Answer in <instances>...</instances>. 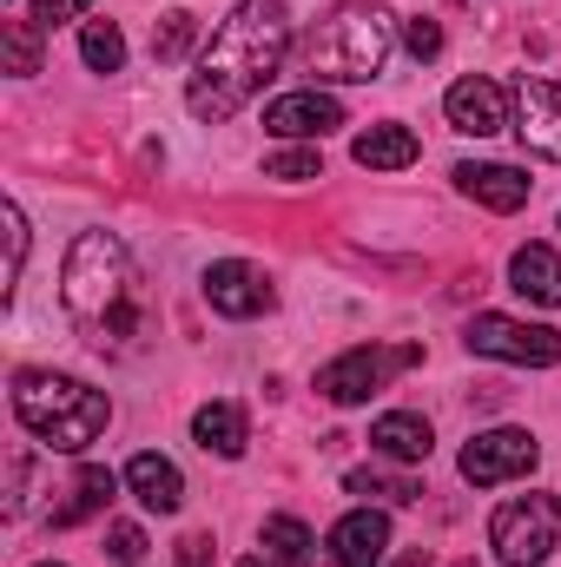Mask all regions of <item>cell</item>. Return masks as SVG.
I'll use <instances>...</instances> for the list:
<instances>
[{"mask_svg": "<svg viewBox=\"0 0 561 567\" xmlns=\"http://www.w3.org/2000/svg\"><path fill=\"white\" fill-rule=\"evenodd\" d=\"M284 53H290V7L284 0H238L218 20V33L205 40L198 73L185 80L192 120L225 126L232 113H245L265 93V80L284 66Z\"/></svg>", "mask_w": 561, "mask_h": 567, "instance_id": "obj_1", "label": "cell"}, {"mask_svg": "<svg viewBox=\"0 0 561 567\" xmlns=\"http://www.w3.org/2000/svg\"><path fill=\"white\" fill-rule=\"evenodd\" d=\"M60 303H67V323L80 330V343H93L100 357H133L145 343V330H152L133 251L113 231H80L73 238L67 271H60Z\"/></svg>", "mask_w": 561, "mask_h": 567, "instance_id": "obj_2", "label": "cell"}, {"mask_svg": "<svg viewBox=\"0 0 561 567\" xmlns=\"http://www.w3.org/2000/svg\"><path fill=\"white\" fill-rule=\"evenodd\" d=\"M13 423L27 429V435H40L47 449H60V455H80V449H93L106 435L113 403H106V390H93L80 377L20 370L13 377Z\"/></svg>", "mask_w": 561, "mask_h": 567, "instance_id": "obj_3", "label": "cell"}, {"mask_svg": "<svg viewBox=\"0 0 561 567\" xmlns=\"http://www.w3.org/2000/svg\"><path fill=\"white\" fill-rule=\"evenodd\" d=\"M390 47H397L390 13H384V7H364V0H350V7L324 13V20L304 33L297 60H304V73H310V86H317V80L364 86V80H377V73H384Z\"/></svg>", "mask_w": 561, "mask_h": 567, "instance_id": "obj_4", "label": "cell"}, {"mask_svg": "<svg viewBox=\"0 0 561 567\" xmlns=\"http://www.w3.org/2000/svg\"><path fill=\"white\" fill-rule=\"evenodd\" d=\"M489 548L502 567H542L561 548V502L555 495H516L489 515Z\"/></svg>", "mask_w": 561, "mask_h": 567, "instance_id": "obj_5", "label": "cell"}, {"mask_svg": "<svg viewBox=\"0 0 561 567\" xmlns=\"http://www.w3.org/2000/svg\"><path fill=\"white\" fill-rule=\"evenodd\" d=\"M422 363L417 343H404V350H384V343H357V350H344V357H330L324 370H317V396L324 403H337V410H357V403H370L397 370H410Z\"/></svg>", "mask_w": 561, "mask_h": 567, "instance_id": "obj_6", "label": "cell"}, {"mask_svg": "<svg viewBox=\"0 0 561 567\" xmlns=\"http://www.w3.org/2000/svg\"><path fill=\"white\" fill-rule=\"evenodd\" d=\"M462 343H469V357H496V363H522V370H555L561 363V330L522 323V317H496V310L469 317Z\"/></svg>", "mask_w": 561, "mask_h": 567, "instance_id": "obj_7", "label": "cell"}, {"mask_svg": "<svg viewBox=\"0 0 561 567\" xmlns=\"http://www.w3.org/2000/svg\"><path fill=\"white\" fill-rule=\"evenodd\" d=\"M536 462H542V442H536L529 429H482V435H469V442H462V455H456L462 482H476V488L522 482Z\"/></svg>", "mask_w": 561, "mask_h": 567, "instance_id": "obj_8", "label": "cell"}, {"mask_svg": "<svg viewBox=\"0 0 561 567\" xmlns=\"http://www.w3.org/2000/svg\"><path fill=\"white\" fill-rule=\"evenodd\" d=\"M205 303L218 310V317H265L272 303H278V290L272 278L258 271V265H245V258H218V265H205Z\"/></svg>", "mask_w": 561, "mask_h": 567, "instance_id": "obj_9", "label": "cell"}, {"mask_svg": "<svg viewBox=\"0 0 561 567\" xmlns=\"http://www.w3.org/2000/svg\"><path fill=\"white\" fill-rule=\"evenodd\" d=\"M442 113H449L456 133H469V140H496V133L509 126V93H502L496 80L469 73V80H456V86L442 93Z\"/></svg>", "mask_w": 561, "mask_h": 567, "instance_id": "obj_10", "label": "cell"}, {"mask_svg": "<svg viewBox=\"0 0 561 567\" xmlns=\"http://www.w3.org/2000/svg\"><path fill=\"white\" fill-rule=\"evenodd\" d=\"M265 126H272L278 140H324V133L344 126V106H337L330 93L304 86V93H278V100L265 106Z\"/></svg>", "mask_w": 561, "mask_h": 567, "instance_id": "obj_11", "label": "cell"}, {"mask_svg": "<svg viewBox=\"0 0 561 567\" xmlns=\"http://www.w3.org/2000/svg\"><path fill=\"white\" fill-rule=\"evenodd\" d=\"M516 133L529 152L561 158V86L555 80H522L516 86Z\"/></svg>", "mask_w": 561, "mask_h": 567, "instance_id": "obj_12", "label": "cell"}, {"mask_svg": "<svg viewBox=\"0 0 561 567\" xmlns=\"http://www.w3.org/2000/svg\"><path fill=\"white\" fill-rule=\"evenodd\" d=\"M390 555V515L384 508H350L330 528V561L337 567H384Z\"/></svg>", "mask_w": 561, "mask_h": 567, "instance_id": "obj_13", "label": "cell"}, {"mask_svg": "<svg viewBox=\"0 0 561 567\" xmlns=\"http://www.w3.org/2000/svg\"><path fill=\"white\" fill-rule=\"evenodd\" d=\"M126 488H133V502H140L145 515H178V502H185V475L159 449H140L126 462Z\"/></svg>", "mask_w": 561, "mask_h": 567, "instance_id": "obj_14", "label": "cell"}, {"mask_svg": "<svg viewBox=\"0 0 561 567\" xmlns=\"http://www.w3.org/2000/svg\"><path fill=\"white\" fill-rule=\"evenodd\" d=\"M456 192L476 198L482 212H522L529 205V178L516 165H456Z\"/></svg>", "mask_w": 561, "mask_h": 567, "instance_id": "obj_15", "label": "cell"}, {"mask_svg": "<svg viewBox=\"0 0 561 567\" xmlns=\"http://www.w3.org/2000/svg\"><path fill=\"white\" fill-rule=\"evenodd\" d=\"M192 442H198L205 455H218V462H238L245 442H252V423H245L238 403H205V410L192 416Z\"/></svg>", "mask_w": 561, "mask_h": 567, "instance_id": "obj_16", "label": "cell"}, {"mask_svg": "<svg viewBox=\"0 0 561 567\" xmlns=\"http://www.w3.org/2000/svg\"><path fill=\"white\" fill-rule=\"evenodd\" d=\"M509 284H516L529 303L561 310V251H549V245H522V251L509 258Z\"/></svg>", "mask_w": 561, "mask_h": 567, "instance_id": "obj_17", "label": "cell"}, {"mask_svg": "<svg viewBox=\"0 0 561 567\" xmlns=\"http://www.w3.org/2000/svg\"><path fill=\"white\" fill-rule=\"evenodd\" d=\"M126 475H113V468H100V462H86L80 475H73V488H67V502L53 508V528H80V522H93V515H106V502H113V488H120Z\"/></svg>", "mask_w": 561, "mask_h": 567, "instance_id": "obj_18", "label": "cell"}, {"mask_svg": "<svg viewBox=\"0 0 561 567\" xmlns=\"http://www.w3.org/2000/svg\"><path fill=\"white\" fill-rule=\"evenodd\" d=\"M370 449L390 455V462H429L436 435H429V423H422L417 410H390V416L370 423Z\"/></svg>", "mask_w": 561, "mask_h": 567, "instance_id": "obj_19", "label": "cell"}, {"mask_svg": "<svg viewBox=\"0 0 561 567\" xmlns=\"http://www.w3.org/2000/svg\"><path fill=\"white\" fill-rule=\"evenodd\" d=\"M417 133L410 126H370V133H357V145H350V158L364 165V172H404V165H417Z\"/></svg>", "mask_w": 561, "mask_h": 567, "instance_id": "obj_20", "label": "cell"}, {"mask_svg": "<svg viewBox=\"0 0 561 567\" xmlns=\"http://www.w3.org/2000/svg\"><path fill=\"white\" fill-rule=\"evenodd\" d=\"M310 548H317V542H310V528H304L297 515H272V522H265V555L278 567H310L317 561Z\"/></svg>", "mask_w": 561, "mask_h": 567, "instance_id": "obj_21", "label": "cell"}, {"mask_svg": "<svg viewBox=\"0 0 561 567\" xmlns=\"http://www.w3.org/2000/svg\"><path fill=\"white\" fill-rule=\"evenodd\" d=\"M80 60H86L93 73H120V66H126V33H120L113 20H86V27H80Z\"/></svg>", "mask_w": 561, "mask_h": 567, "instance_id": "obj_22", "label": "cell"}, {"mask_svg": "<svg viewBox=\"0 0 561 567\" xmlns=\"http://www.w3.org/2000/svg\"><path fill=\"white\" fill-rule=\"evenodd\" d=\"M0 53H7L13 80H33L40 73V27L33 20H0Z\"/></svg>", "mask_w": 561, "mask_h": 567, "instance_id": "obj_23", "label": "cell"}, {"mask_svg": "<svg viewBox=\"0 0 561 567\" xmlns=\"http://www.w3.org/2000/svg\"><path fill=\"white\" fill-rule=\"evenodd\" d=\"M192 40H198V20H192L185 7H172V13L152 27V60H159V66H172V60H185V53H192Z\"/></svg>", "mask_w": 561, "mask_h": 567, "instance_id": "obj_24", "label": "cell"}, {"mask_svg": "<svg viewBox=\"0 0 561 567\" xmlns=\"http://www.w3.org/2000/svg\"><path fill=\"white\" fill-rule=\"evenodd\" d=\"M265 178H278V185H310V178H324V165H317V145L272 152V158H265Z\"/></svg>", "mask_w": 561, "mask_h": 567, "instance_id": "obj_25", "label": "cell"}, {"mask_svg": "<svg viewBox=\"0 0 561 567\" xmlns=\"http://www.w3.org/2000/svg\"><path fill=\"white\" fill-rule=\"evenodd\" d=\"M0 225H7V284L0 290H13L20 284V265H27V218H20V205H7Z\"/></svg>", "mask_w": 561, "mask_h": 567, "instance_id": "obj_26", "label": "cell"}, {"mask_svg": "<svg viewBox=\"0 0 561 567\" xmlns=\"http://www.w3.org/2000/svg\"><path fill=\"white\" fill-rule=\"evenodd\" d=\"M350 495H384V502H417L422 488H417V482H390V475H370V468H357V475H350Z\"/></svg>", "mask_w": 561, "mask_h": 567, "instance_id": "obj_27", "label": "cell"}, {"mask_svg": "<svg viewBox=\"0 0 561 567\" xmlns=\"http://www.w3.org/2000/svg\"><path fill=\"white\" fill-rule=\"evenodd\" d=\"M106 555L120 567H140L145 561V528H133V522H113L106 528Z\"/></svg>", "mask_w": 561, "mask_h": 567, "instance_id": "obj_28", "label": "cell"}, {"mask_svg": "<svg viewBox=\"0 0 561 567\" xmlns=\"http://www.w3.org/2000/svg\"><path fill=\"white\" fill-rule=\"evenodd\" d=\"M93 0H33V27L40 33H53V27H67V20H80Z\"/></svg>", "mask_w": 561, "mask_h": 567, "instance_id": "obj_29", "label": "cell"}, {"mask_svg": "<svg viewBox=\"0 0 561 567\" xmlns=\"http://www.w3.org/2000/svg\"><path fill=\"white\" fill-rule=\"evenodd\" d=\"M404 47H410L417 60H436V53H442V27H436V20H410V27H404Z\"/></svg>", "mask_w": 561, "mask_h": 567, "instance_id": "obj_30", "label": "cell"}, {"mask_svg": "<svg viewBox=\"0 0 561 567\" xmlns=\"http://www.w3.org/2000/svg\"><path fill=\"white\" fill-rule=\"evenodd\" d=\"M172 555H178V567H218V548H212V535H185Z\"/></svg>", "mask_w": 561, "mask_h": 567, "instance_id": "obj_31", "label": "cell"}, {"mask_svg": "<svg viewBox=\"0 0 561 567\" xmlns=\"http://www.w3.org/2000/svg\"><path fill=\"white\" fill-rule=\"evenodd\" d=\"M390 567H429V555H422V548H410V555H397Z\"/></svg>", "mask_w": 561, "mask_h": 567, "instance_id": "obj_32", "label": "cell"}, {"mask_svg": "<svg viewBox=\"0 0 561 567\" xmlns=\"http://www.w3.org/2000/svg\"><path fill=\"white\" fill-rule=\"evenodd\" d=\"M238 567H278V561H265V555H252V561H238Z\"/></svg>", "mask_w": 561, "mask_h": 567, "instance_id": "obj_33", "label": "cell"}, {"mask_svg": "<svg viewBox=\"0 0 561 567\" xmlns=\"http://www.w3.org/2000/svg\"><path fill=\"white\" fill-rule=\"evenodd\" d=\"M40 567H60V561H40Z\"/></svg>", "mask_w": 561, "mask_h": 567, "instance_id": "obj_34", "label": "cell"}, {"mask_svg": "<svg viewBox=\"0 0 561 567\" xmlns=\"http://www.w3.org/2000/svg\"><path fill=\"white\" fill-rule=\"evenodd\" d=\"M462 567H476V561H462Z\"/></svg>", "mask_w": 561, "mask_h": 567, "instance_id": "obj_35", "label": "cell"}]
</instances>
